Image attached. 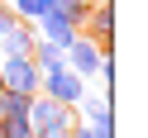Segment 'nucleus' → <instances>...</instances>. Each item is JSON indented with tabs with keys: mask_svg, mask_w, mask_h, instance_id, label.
Here are the masks:
<instances>
[{
	"mask_svg": "<svg viewBox=\"0 0 148 138\" xmlns=\"http://www.w3.org/2000/svg\"><path fill=\"white\" fill-rule=\"evenodd\" d=\"M10 19H14V14H10V5H0V33L10 29Z\"/></svg>",
	"mask_w": 148,
	"mask_h": 138,
	"instance_id": "ddd939ff",
	"label": "nucleus"
},
{
	"mask_svg": "<svg viewBox=\"0 0 148 138\" xmlns=\"http://www.w3.org/2000/svg\"><path fill=\"white\" fill-rule=\"evenodd\" d=\"M24 119H29L34 138H72V124H77V114L48 95H29V114Z\"/></svg>",
	"mask_w": 148,
	"mask_h": 138,
	"instance_id": "f257e3e1",
	"label": "nucleus"
},
{
	"mask_svg": "<svg viewBox=\"0 0 148 138\" xmlns=\"http://www.w3.org/2000/svg\"><path fill=\"white\" fill-rule=\"evenodd\" d=\"M38 95H48V100H58V105H67V109H77V100L86 95V81L77 76V71H48V76L38 81Z\"/></svg>",
	"mask_w": 148,
	"mask_h": 138,
	"instance_id": "20e7f679",
	"label": "nucleus"
},
{
	"mask_svg": "<svg viewBox=\"0 0 148 138\" xmlns=\"http://www.w3.org/2000/svg\"><path fill=\"white\" fill-rule=\"evenodd\" d=\"M5 109H10V95H5V90H0V119H5Z\"/></svg>",
	"mask_w": 148,
	"mask_h": 138,
	"instance_id": "4468645a",
	"label": "nucleus"
},
{
	"mask_svg": "<svg viewBox=\"0 0 148 138\" xmlns=\"http://www.w3.org/2000/svg\"><path fill=\"white\" fill-rule=\"evenodd\" d=\"M81 33H86V38H96L100 48H110V38H115V10H110V0L91 5V14H86V24H81Z\"/></svg>",
	"mask_w": 148,
	"mask_h": 138,
	"instance_id": "0eeeda50",
	"label": "nucleus"
},
{
	"mask_svg": "<svg viewBox=\"0 0 148 138\" xmlns=\"http://www.w3.org/2000/svg\"><path fill=\"white\" fill-rule=\"evenodd\" d=\"M48 10L62 14L67 24H77V29H81V24H86V14H91V5H86V0H48Z\"/></svg>",
	"mask_w": 148,
	"mask_h": 138,
	"instance_id": "1a4fd4ad",
	"label": "nucleus"
},
{
	"mask_svg": "<svg viewBox=\"0 0 148 138\" xmlns=\"http://www.w3.org/2000/svg\"><path fill=\"white\" fill-rule=\"evenodd\" d=\"M72 138H110V133H100V128H91V124H72Z\"/></svg>",
	"mask_w": 148,
	"mask_h": 138,
	"instance_id": "f8f14e48",
	"label": "nucleus"
},
{
	"mask_svg": "<svg viewBox=\"0 0 148 138\" xmlns=\"http://www.w3.org/2000/svg\"><path fill=\"white\" fill-rule=\"evenodd\" d=\"M77 109H81V124H91V128H100V133H110L115 138V114H110V95L105 90H96V95H81L77 100Z\"/></svg>",
	"mask_w": 148,
	"mask_h": 138,
	"instance_id": "39448f33",
	"label": "nucleus"
},
{
	"mask_svg": "<svg viewBox=\"0 0 148 138\" xmlns=\"http://www.w3.org/2000/svg\"><path fill=\"white\" fill-rule=\"evenodd\" d=\"M38 67L29 57H0V90L10 95H38Z\"/></svg>",
	"mask_w": 148,
	"mask_h": 138,
	"instance_id": "7ed1b4c3",
	"label": "nucleus"
},
{
	"mask_svg": "<svg viewBox=\"0 0 148 138\" xmlns=\"http://www.w3.org/2000/svg\"><path fill=\"white\" fill-rule=\"evenodd\" d=\"M0 138H34V128H29L24 114H5L0 119Z\"/></svg>",
	"mask_w": 148,
	"mask_h": 138,
	"instance_id": "9b49d317",
	"label": "nucleus"
},
{
	"mask_svg": "<svg viewBox=\"0 0 148 138\" xmlns=\"http://www.w3.org/2000/svg\"><path fill=\"white\" fill-rule=\"evenodd\" d=\"M10 14H14V19H24V24H34V19L48 14V0H10Z\"/></svg>",
	"mask_w": 148,
	"mask_h": 138,
	"instance_id": "9d476101",
	"label": "nucleus"
},
{
	"mask_svg": "<svg viewBox=\"0 0 148 138\" xmlns=\"http://www.w3.org/2000/svg\"><path fill=\"white\" fill-rule=\"evenodd\" d=\"M34 33H38V38H48L53 48H67V43L77 38L81 29H77V24H67V19H62V14H53V10H48V14H43V19H34Z\"/></svg>",
	"mask_w": 148,
	"mask_h": 138,
	"instance_id": "6e6552de",
	"label": "nucleus"
},
{
	"mask_svg": "<svg viewBox=\"0 0 148 138\" xmlns=\"http://www.w3.org/2000/svg\"><path fill=\"white\" fill-rule=\"evenodd\" d=\"M34 24H24V19H10V29L0 33V57H29V48H34Z\"/></svg>",
	"mask_w": 148,
	"mask_h": 138,
	"instance_id": "423d86ee",
	"label": "nucleus"
},
{
	"mask_svg": "<svg viewBox=\"0 0 148 138\" xmlns=\"http://www.w3.org/2000/svg\"><path fill=\"white\" fill-rule=\"evenodd\" d=\"M105 57H110V48H100V43H96V38H86V33H77V38L62 48V62H67V71H77L86 86H91V76H100Z\"/></svg>",
	"mask_w": 148,
	"mask_h": 138,
	"instance_id": "f03ea898",
	"label": "nucleus"
},
{
	"mask_svg": "<svg viewBox=\"0 0 148 138\" xmlns=\"http://www.w3.org/2000/svg\"><path fill=\"white\" fill-rule=\"evenodd\" d=\"M86 5H100V0H86Z\"/></svg>",
	"mask_w": 148,
	"mask_h": 138,
	"instance_id": "2eb2a0df",
	"label": "nucleus"
}]
</instances>
